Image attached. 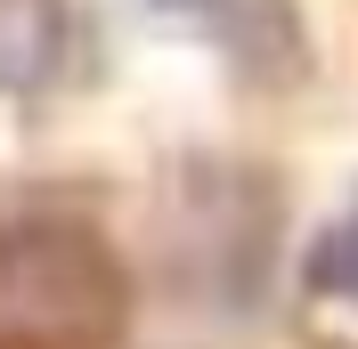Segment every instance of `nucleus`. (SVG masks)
I'll return each instance as SVG.
<instances>
[{
    "mask_svg": "<svg viewBox=\"0 0 358 349\" xmlns=\"http://www.w3.org/2000/svg\"><path fill=\"white\" fill-rule=\"evenodd\" d=\"M171 24H187V33H203V41L236 49V57H252V49L277 33V0H155Z\"/></svg>",
    "mask_w": 358,
    "mask_h": 349,
    "instance_id": "2",
    "label": "nucleus"
},
{
    "mask_svg": "<svg viewBox=\"0 0 358 349\" xmlns=\"http://www.w3.org/2000/svg\"><path fill=\"white\" fill-rule=\"evenodd\" d=\"M301 268H310V292L358 309V195L317 228V244H310V260H301Z\"/></svg>",
    "mask_w": 358,
    "mask_h": 349,
    "instance_id": "3",
    "label": "nucleus"
},
{
    "mask_svg": "<svg viewBox=\"0 0 358 349\" xmlns=\"http://www.w3.org/2000/svg\"><path fill=\"white\" fill-rule=\"evenodd\" d=\"M66 57V8L57 0H0V89H41Z\"/></svg>",
    "mask_w": 358,
    "mask_h": 349,
    "instance_id": "1",
    "label": "nucleus"
}]
</instances>
